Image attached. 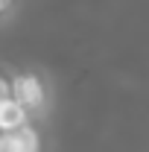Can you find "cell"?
<instances>
[{
    "label": "cell",
    "instance_id": "obj_1",
    "mask_svg": "<svg viewBox=\"0 0 149 152\" xmlns=\"http://www.w3.org/2000/svg\"><path fill=\"white\" fill-rule=\"evenodd\" d=\"M44 85H41V79L35 73H20L12 79V99H18L20 105L26 108V111H41V105H44Z\"/></svg>",
    "mask_w": 149,
    "mask_h": 152
},
{
    "label": "cell",
    "instance_id": "obj_2",
    "mask_svg": "<svg viewBox=\"0 0 149 152\" xmlns=\"http://www.w3.org/2000/svg\"><path fill=\"white\" fill-rule=\"evenodd\" d=\"M0 149L3 152H38L41 140H38V132L32 126H23L18 132L0 134Z\"/></svg>",
    "mask_w": 149,
    "mask_h": 152
},
{
    "label": "cell",
    "instance_id": "obj_3",
    "mask_svg": "<svg viewBox=\"0 0 149 152\" xmlns=\"http://www.w3.org/2000/svg\"><path fill=\"white\" fill-rule=\"evenodd\" d=\"M23 126H29V111L20 105L18 99H3L0 102V134H9V132H18Z\"/></svg>",
    "mask_w": 149,
    "mask_h": 152
},
{
    "label": "cell",
    "instance_id": "obj_4",
    "mask_svg": "<svg viewBox=\"0 0 149 152\" xmlns=\"http://www.w3.org/2000/svg\"><path fill=\"white\" fill-rule=\"evenodd\" d=\"M9 96H12V82H6V79L0 76V102L9 99Z\"/></svg>",
    "mask_w": 149,
    "mask_h": 152
},
{
    "label": "cell",
    "instance_id": "obj_5",
    "mask_svg": "<svg viewBox=\"0 0 149 152\" xmlns=\"http://www.w3.org/2000/svg\"><path fill=\"white\" fill-rule=\"evenodd\" d=\"M0 152H3V149H0Z\"/></svg>",
    "mask_w": 149,
    "mask_h": 152
}]
</instances>
